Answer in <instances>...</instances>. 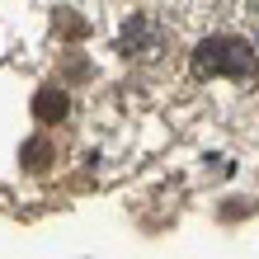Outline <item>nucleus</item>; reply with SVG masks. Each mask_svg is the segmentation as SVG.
<instances>
[{"instance_id":"1","label":"nucleus","mask_w":259,"mask_h":259,"mask_svg":"<svg viewBox=\"0 0 259 259\" xmlns=\"http://www.w3.org/2000/svg\"><path fill=\"white\" fill-rule=\"evenodd\" d=\"M254 48L245 38H207L193 48V75L198 80H217V75H231V80H254Z\"/></svg>"},{"instance_id":"2","label":"nucleus","mask_w":259,"mask_h":259,"mask_svg":"<svg viewBox=\"0 0 259 259\" xmlns=\"http://www.w3.org/2000/svg\"><path fill=\"white\" fill-rule=\"evenodd\" d=\"M118 48H123L127 57H146V52H156L160 48V28L146 19V14H137V19L123 28V38H118Z\"/></svg>"},{"instance_id":"3","label":"nucleus","mask_w":259,"mask_h":259,"mask_svg":"<svg viewBox=\"0 0 259 259\" xmlns=\"http://www.w3.org/2000/svg\"><path fill=\"white\" fill-rule=\"evenodd\" d=\"M66 109H71V104H66V95L57 85H42L33 95V118H38V123H57V118H66Z\"/></svg>"},{"instance_id":"4","label":"nucleus","mask_w":259,"mask_h":259,"mask_svg":"<svg viewBox=\"0 0 259 259\" xmlns=\"http://www.w3.org/2000/svg\"><path fill=\"white\" fill-rule=\"evenodd\" d=\"M19 156H24V165H28V170H42V165H48V156H52V146H48V142H28Z\"/></svg>"}]
</instances>
